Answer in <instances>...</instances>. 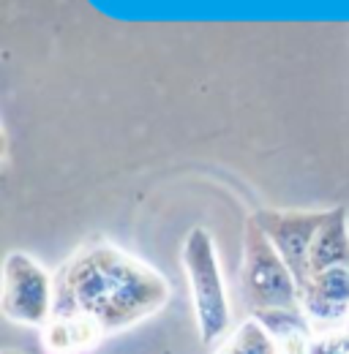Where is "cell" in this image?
<instances>
[{"instance_id":"9","label":"cell","mask_w":349,"mask_h":354,"mask_svg":"<svg viewBox=\"0 0 349 354\" xmlns=\"http://www.w3.org/2000/svg\"><path fill=\"white\" fill-rule=\"evenodd\" d=\"M216 354H281V352H278L273 335L251 316V319H246V322L218 346Z\"/></svg>"},{"instance_id":"1","label":"cell","mask_w":349,"mask_h":354,"mask_svg":"<svg viewBox=\"0 0 349 354\" xmlns=\"http://www.w3.org/2000/svg\"><path fill=\"white\" fill-rule=\"evenodd\" d=\"M170 281L112 243L82 245L55 272V313L87 316L107 335L123 333L167 306Z\"/></svg>"},{"instance_id":"10","label":"cell","mask_w":349,"mask_h":354,"mask_svg":"<svg viewBox=\"0 0 349 354\" xmlns=\"http://www.w3.org/2000/svg\"><path fill=\"white\" fill-rule=\"evenodd\" d=\"M303 354H349V327L316 330L305 341Z\"/></svg>"},{"instance_id":"12","label":"cell","mask_w":349,"mask_h":354,"mask_svg":"<svg viewBox=\"0 0 349 354\" xmlns=\"http://www.w3.org/2000/svg\"><path fill=\"white\" fill-rule=\"evenodd\" d=\"M347 327H349V324H347Z\"/></svg>"},{"instance_id":"2","label":"cell","mask_w":349,"mask_h":354,"mask_svg":"<svg viewBox=\"0 0 349 354\" xmlns=\"http://www.w3.org/2000/svg\"><path fill=\"white\" fill-rule=\"evenodd\" d=\"M183 267L191 289V306H194L199 338L205 344H216L218 338L226 335L232 324V306L224 289L216 243L205 226L188 229L183 240Z\"/></svg>"},{"instance_id":"8","label":"cell","mask_w":349,"mask_h":354,"mask_svg":"<svg viewBox=\"0 0 349 354\" xmlns=\"http://www.w3.org/2000/svg\"><path fill=\"white\" fill-rule=\"evenodd\" d=\"M333 267H349V226L347 207H333L328 213V221L314 237L311 254H308V278ZM305 286V283H303Z\"/></svg>"},{"instance_id":"11","label":"cell","mask_w":349,"mask_h":354,"mask_svg":"<svg viewBox=\"0 0 349 354\" xmlns=\"http://www.w3.org/2000/svg\"><path fill=\"white\" fill-rule=\"evenodd\" d=\"M0 354H22V352H17V349H3Z\"/></svg>"},{"instance_id":"6","label":"cell","mask_w":349,"mask_h":354,"mask_svg":"<svg viewBox=\"0 0 349 354\" xmlns=\"http://www.w3.org/2000/svg\"><path fill=\"white\" fill-rule=\"evenodd\" d=\"M301 306L316 330L349 324V267L316 272L301 289Z\"/></svg>"},{"instance_id":"4","label":"cell","mask_w":349,"mask_h":354,"mask_svg":"<svg viewBox=\"0 0 349 354\" xmlns=\"http://www.w3.org/2000/svg\"><path fill=\"white\" fill-rule=\"evenodd\" d=\"M55 313V275L33 257L11 251L3 262V316L14 324L46 327Z\"/></svg>"},{"instance_id":"5","label":"cell","mask_w":349,"mask_h":354,"mask_svg":"<svg viewBox=\"0 0 349 354\" xmlns=\"http://www.w3.org/2000/svg\"><path fill=\"white\" fill-rule=\"evenodd\" d=\"M328 213L330 210H257L251 216L292 270L301 289L308 281V254L314 237L328 221Z\"/></svg>"},{"instance_id":"3","label":"cell","mask_w":349,"mask_h":354,"mask_svg":"<svg viewBox=\"0 0 349 354\" xmlns=\"http://www.w3.org/2000/svg\"><path fill=\"white\" fill-rule=\"evenodd\" d=\"M240 292L246 308L260 310H301V286L292 270L273 248L267 234L254 218L246 221L243 232V267H240Z\"/></svg>"},{"instance_id":"7","label":"cell","mask_w":349,"mask_h":354,"mask_svg":"<svg viewBox=\"0 0 349 354\" xmlns=\"http://www.w3.org/2000/svg\"><path fill=\"white\" fill-rule=\"evenodd\" d=\"M107 333L87 316H52L42 330L46 354H85L96 349Z\"/></svg>"}]
</instances>
